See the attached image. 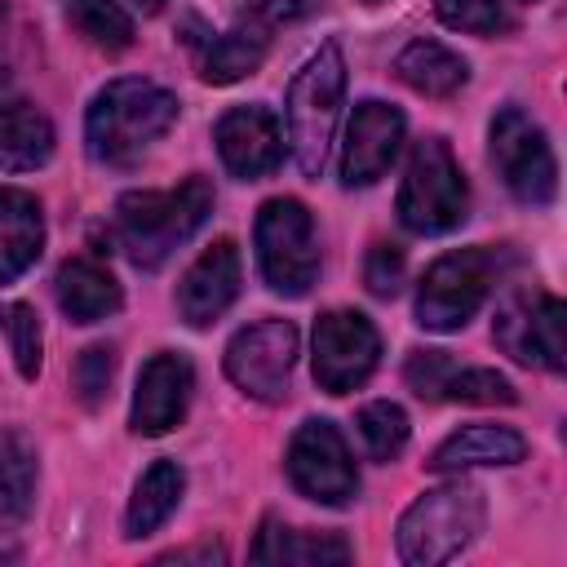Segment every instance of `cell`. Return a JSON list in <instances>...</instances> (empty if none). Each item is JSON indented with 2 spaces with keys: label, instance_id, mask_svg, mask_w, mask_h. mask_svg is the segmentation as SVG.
<instances>
[{
  "label": "cell",
  "instance_id": "cell-10",
  "mask_svg": "<svg viewBox=\"0 0 567 567\" xmlns=\"http://www.w3.org/2000/svg\"><path fill=\"white\" fill-rule=\"evenodd\" d=\"M496 346L540 372H563L567 363V341H563V301L545 288H514L501 297L496 319H492Z\"/></svg>",
  "mask_w": 567,
  "mask_h": 567
},
{
  "label": "cell",
  "instance_id": "cell-4",
  "mask_svg": "<svg viewBox=\"0 0 567 567\" xmlns=\"http://www.w3.org/2000/svg\"><path fill=\"white\" fill-rule=\"evenodd\" d=\"M341 97H346V58H341V44L328 40L292 75L288 97H284L288 151H292V159H297V168L306 177H319L323 164H328V146H332V133H337Z\"/></svg>",
  "mask_w": 567,
  "mask_h": 567
},
{
  "label": "cell",
  "instance_id": "cell-11",
  "mask_svg": "<svg viewBox=\"0 0 567 567\" xmlns=\"http://www.w3.org/2000/svg\"><path fill=\"white\" fill-rule=\"evenodd\" d=\"M377 363H381V332L372 328L368 315H359V310H323L315 319L310 368H315L319 390L350 394L377 372Z\"/></svg>",
  "mask_w": 567,
  "mask_h": 567
},
{
  "label": "cell",
  "instance_id": "cell-30",
  "mask_svg": "<svg viewBox=\"0 0 567 567\" xmlns=\"http://www.w3.org/2000/svg\"><path fill=\"white\" fill-rule=\"evenodd\" d=\"M4 328H9V346H13V363H18V372H22L27 381H35V377H40V354H44V341H40V315H35L27 301H18V306H9Z\"/></svg>",
  "mask_w": 567,
  "mask_h": 567
},
{
  "label": "cell",
  "instance_id": "cell-27",
  "mask_svg": "<svg viewBox=\"0 0 567 567\" xmlns=\"http://www.w3.org/2000/svg\"><path fill=\"white\" fill-rule=\"evenodd\" d=\"M66 22L102 53H124L133 44V18L115 0H66Z\"/></svg>",
  "mask_w": 567,
  "mask_h": 567
},
{
  "label": "cell",
  "instance_id": "cell-12",
  "mask_svg": "<svg viewBox=\"0 0 567 567\" xmlns=\"http://www.w3.org/2000/svg\"><path fill=\"white\" fill-rule=\"evenodd\" d=\"M284 470L292 478V487L306 496V501H319V505H350L359 496V470H354V456L341 439V430L323 416L315 421H301L292 443H288V456H284Z\"/></svg>",
  "mask_w": 567,
  "mask_h": 567
},
{
  "label": "cell",
  "instance_id": "cell-24",
  "mask_svg": "<svg viewBox=\"0 0 567 567\" xmlns=\"http://www.w3.org/2000/svg\"><path fill=\"white\" fill-rule=\"evenodd\" d=\"M53 124L31 102H0V168L4 173H31L49 164L53 155Z\"/></svg>",
  "mask_w": 567,
  "mask_h": 567
},
{
  "label": "cell",
  "instance_id": "cell-31",
  "mask_svg": "<svg viewBox=\"0 0 567 567\" xmlns=\"http://www.w3.org/2000/svg\"><path fill=\"white\" fill-rule=\"evenodd\" d=\"M111 377H115V350L111 346H89L80 359H75V394L84 408H97L106 394H111Z\"/></svg>",
  "mask_w": 567,
  "mask_h": 567
},
{
  "label": "cell",
  "instance_id": "cell-16",
  "mask_svg": "<svg viewBox=\"0 0 567 567\" xmlns=\"http://www.w3.org/2000/svg\"><path fill=\"white\" fill-rule=\"evenodd\" d=\"M195 394V368L186 354L177 350H159L142 363L137 372V390H133V408H128V425L133 434H168L173 425H182L186 408Z\"/></svg>",
  "mask_w": 567,
  "mask_h": 567
},
{
  "label": "cell",
  "instance_id": "cell-36",
  "mask_svg": "<svg viewBox=\"0 0 567 567\" xmlns=\"http://www.w3.org/2000/svg\"><path fill=\"white\" fill-rule=\"evenodd\" d=\"M363 4H381V0H363Z\"/></svg>",
  "mask_w": 567,
  "mask_h": 567
},
{
  "label": "cell",
  "instance_id": "cell-14",
  "mask_svg": "<svg viewBox=\"0 0 567 567\" xmlns=\"http://www.w3.org/2000/svg\"><path fill=\"white\" fill-rule=\"evenodd\" d=\"M403 381L412 385V394L430 403H514L518 399L509 377H501L496 368H465L447 350H412L403 363Z\"/></svg>",
  "mask_w": 567,
  "mask_h": 567
},
{
  "label": "cell",
  "instance_id": "cell-7",
  "mask_svg": "<svg viewBox=\"0 0 567 567\" xmlns=\"http://www.w3.org/2000/svg\"><path fill=\"white\" fill-rule=\"evenodd\" d=\"M257 266L270 292L279 297H306L310 284L319 279V239H315V217L301 199L275 195L257 208Z\"/></svg>",
  "mask_w": 567,
  "mask_h": 567
},
{
  "label": "cell",
  "instance_id": "cell-17",
  "mask_svg": "<svg viewBox=\"0 0 567 567\" xmlns=\"http://www.w3.org/2000/svg\"><path fill=\"white\" fill-rule=\"evenodd\" d=\"M239 284H244V257L235 248V239H213L182 275L177 284V310L190 328H208L217 323L235 297H239Z\"/></svg>",
  "mask_w": 567,
  "mask_h": 567
},
{
  "label": "cell",
  "instance_id": "cell-9",
  "mask_svg": "<svg viewBox=\"0 0 567 567\" xmlns=\"http://www.w3.org/2000/svg\"><path fill=\"white\" fill-rule=\"evenodd\" d=\"M297 346H301V337H297L292 319H257L226 341L221 368L239 394H248L257 403H279V399H288Z\"/></svg>",
  "mask_w": 567,
  "mask_h": 567
},
{
  "label": "cell",
  "instance_id": "cell-34",
  "mask_svg": "<svg viewBox=\"0 0 567 567\" xmlns=\"http://www.w3.org/2000/svg\"><path fill=\"white\" fill-rule=\"evenodd\" d=\"M155 563H226V549L208 540V545H190V549H168Z\"/></svg>",
  "mask_w": 567,
  "mask_h": 567
},
{
  "label": "cell",
  "instance_id": "cell-26",
  "mask_svg": "<svg viewBox=\"0 0 567 567\" xmlns=\"http://www.w3.org/2000/svg\"><path fill=\"white\" fill-rule=\"evenodd\" d=\"M35 478H40V461L31 439L22 430H4L0 434V514L4 518H22L31 509Z\"/></svg>",
  "mask_w": 567,
  "mask_h": 567
},
{
  "label": "cell",
  "instance_id": "cell-18",
  "mask_svg": "<svg viewBox=\"0 0 567 567\" xmlns=\"http://www.w3.org/2000/svg\"><path fill=\"white\" fill-rule=\"evenodd\" d=\"M527 456V439L509 425H461L452 430L425 461V470L434 474H461V470H478V465H518Z\"/></svg>",
  "mask_w": 567,
  "mask_h": 567
},
{
  "label": "cell",
  "instance_id": "cell-8",
  "mask_svg": "<svg viewBox=\"0 0 567 567\" xmlns=\"http://www.w3.org/2000/svg\"><path fill=\"white\" fill-rule=\"evenodd\" d=\"M487 155L518 204L545 208L558 195V159L545 128L523 106H501L487 124Z\"/></svg>",
  "mask_w": 567,
  "mask_h": 567
},
{
  "label": "cell",
  "instance_id": "cell-3",
  "mask_svg": "<svg viewBox=\"0 0 567 567\" xmlns=\"http://www.w3.org/2000/svg\"><path fill=\"white\" fill-rule=\"evenodd\" d=\"M487 523V492L470 478H452L443 487L421 492L399 527H394V549L408 567H439L452 563L465 545H474V536Z\"/></svg>",
  "mask_w": 567,
  "mask_h": 567
},
{
  "label": "cell",
  "instance_id": "cell-35",
  "mask_svg": "<svg viewBox=\"0 0 567 567\" xmlns=\"http://www.w3.org/2000/svg\"><path fill=\"white\" fill-rule=\"evenodd\" d=\"M128 4H133L137 13H159V9H164V0H128Z\"/></svg>",
  "mask_w": 567,
  "mask_h": 567
},
{
  "label": "cell",
  "instance_id": "cell-6",
  "mask_svg": "<svg viewBox=\"0 0 567 567\" xmlns=\"http://www.w3.org/2000/svg\"><path fill=\"white\" fill-rule=\"evenodd\" d=\"M394 208L412 235H447L470 217V182L443 137H421L412 146Z\"/></svg>",
  "mask_w": 567,
  "mask_h": 567
},
{
  "label": "cell",
  "instance_id": "cell-5",
  "mask_svg": "<svg viewBox=\"0 0 567 567\" xmlns=\"http://www.w3.org/2000/svg\"><path fill=\"white\" fill-rule=\"evenodd\" d=\"M509 266H514V252L505 244L496 248L474 244V248L443 252L416 288V323L425 332H461Z\"/></svg>",
  "mask_w": 567,
  "mask_h": 567
},
{
  "label": "cell",
  "instance_id": "cell-22",
  "mask_svg": "<svg viewBox=\"0 0 567 567\" xmlns=\"http://www.w3.org/2000/svg\"><path fill=\"white\" fill-rule=\"evenodd\" d=\"M182 492H186V470L177 461H168V456L151 461L142 470V478H137V487H133L128 509H124V536L142 540V536L159 532L173 518V509L182 505Z\"/></svg>",
  "mask_w": 567,
  "mask_h": 567
},
{
  "label": "cell",
  "instance_id": "cell-15",
  "mask_svg": "<svg viewBox=\"0 0 567 567\" xmlns=\"http://www.w3.org/2000/svg\"><path fill=\"white\" fill-rule=\"evenodd\" d=\"M408 120L399 106L368 97L354 106L350 124H346V142H341V182L346 186H372L377 177H385V168L394 164L399 146H403Z\"/></svg>",
  "mask_w": 567,
  "mask_h": 567
},
{
  "label": "cell",
  "instance_id": "cell-32",
  "mask_svg": "<svg viewBox=\"0 0 567 567\" xmlns=\"http://www.w3.org/2000/svg\"><path fill=\"white\" fill-rule=\"evenodd\" d=\"M403 275H408V261H403V248L399 244H372L368 257H363V284L372 297H394L403 288Z\"/></svg>",
  "mask_w": 567,
  "mask_h": 567
},
{
  "label": "cell",
  "instance_id": "cell-28",
  "mask_svg": "<svg viewBox=\"0 0 567 567\" xmlns=\"http://www.w3.org/2000/svg\"><path fill=\"white\" fill-rule=\"evenodd\" d=\"M354 425H359V439H363V447H368L372 461H394L408 447V434H412L408 412L399 403H390V399L363 403L359 416H354Z\"/></svg>",
  "mask_w": 567,
  "mask_h": 567
},
{
  "label": "cell",
  "instance_id": "cell-20",
  "mask_svg": "<svg viewBox=\"0 0 567 567\" xmlns=\"http://www.w3.org/2000/svg\"><path fill=\"white\" fill-rule=\"evenodd\" d=\"M53 297L71 323H97L124 306V292L115 275L93 257H71L53 275Z\"/></svg>",
  "mask_w": 567,
  "mask_h": 567
},
{
  "label": "cell",
  "instance_id": "cell-33",
  "mask_svg": "<svg viewBox=\"0 0 567 567\" xmlns=\"http://www.w3.org/2000/svg\"><path fill=\"white\" fill-rule=\"evenodd\" d=\"M323 0H252L248 9H239L248 22H257L261 31H279V27H288V22H301V18H310L315 9H319Z\"/></svg>",
  "mask_w": 567,
  "mask_h": 567
},
{
  "label": "cell",
  "instance_id": "cell-25",
  "mask_svg": "<svg viewBox=\"0 0 567 567\" xmlns=\"http://www.w3.org/2000/svg\"><path fill=\"white\" fill-rule=\"evenodd\" d=\"M270 40H275L270 31H261L257 22H248V18L239 13L230 31L213 35V40L204 44V53H199V75H204V84H235V80L252 75V71L266 62Z\"/></svg>",
  "mask_w": 567,
  "mask_h": 567
},
{
  "label": "cell",
  "instance_id": "cell-23",
  "mask_svg": "<svg viewBox=\"0 0 567 567\" xmlns=\"http://www.w3.org/2000/svg\"><path fill=\"white\" fill-rule=\"evenodd\" d=\"M394 75L421 97H452L470 80V62L443 40H412L394 58Z\"/></svg>",
  "mask_w": 567,
  "mask_h": 567
},
{
  "label": "cell",
  "instance_id": "cell-1",
  "mask_svg": "<svg viewBox=\"0 0 567 567\" xmlns=\"http://www.w3.org/2000/svg\"><path fill=\"white\" fill-rule=\"evenodd\" d=\"M177 93H168L155 80L124 75L97 89L84 115V142L97 164L128 168L137 164L173 124H177Z\"/></svg>",
  "mask_w": 567,
  "mask_h": 567
},
{
  "label": "cell",
  "instance_id": "cell-29",
  "mask_svg": "<svg viewBox=\"0 0 567 567\" xmlns=\"http://www.w3.org/2000/svg\"><path fill=\"white\" fill-rule=\"evenodd\" d=\"M434 13L443 27L470 31V35H501L514 27V18L501 0H434Z\"/></svg>",
  "mask_w": 567,
  "mask_h": 567
},
{
  "label": "cell",
  "instance_id": "cell-13",
  "mask_svg": "<svg viewBox=\"0 0 567 567\" xmlns=\"http://www.w3.org/2000/svg\"><path fill=\"white\" fill-rule=\"evenodd\" d=\"M213 142H217V155H221L226 173H235L239 182H257V177H266L284 164V124L261 102L230 106L217 120Z\"/></svg>",
  "mask_w": 567,
  "mask_h": 567
},
{
  "label": "cell",
  "instance_id": "cell-21",
  "mask_svg": "<svg viewBox=\"0 0 567 567\" xmlns=\"http://www.w3.org/2000/svg\"><path fill=\"white\" fill-rule=\"evenodd\" d=\"M44 248L40 199L22 186H0V284H13L35 266Z\"/></svg>",
  "mask_w": 567,
  "mask_h": 567
},
{
  "label": "cell",
  "instance_id": "cell-2",
  "mask_svg": "<svg viewBox=\"0 0 567 567\" xmlns=\"http://www.w3.org/2000/svg\"><path fill=\"white\" fill-rule=\"evenodd\" d=\"M213 213V186L186 177L173 190H128L115 199L111 239L137 270H159Z\"/></svg>",
  "mask_w": 567,
  "mask_h": 567
},
{
  "label": "cell",
  "instance_id": "cell-19",
  "mask_svg": "<svg viewBox=\"0 0 567 567\" xmlns=\"http://www.w3.org/2000/svg\"><path fill=\"white\" fill-rule=\"evenodd\" d=\"M248 558L252 563H288V567H323V563H350L354 545L337 532H306V527H288L279 518H261Z\"/></svg>",
  "mask_w": 567,
  "mask_h": 567
}]
</instances>
